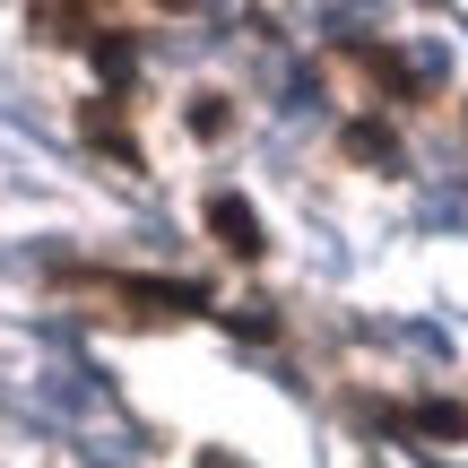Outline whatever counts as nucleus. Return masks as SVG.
Listing matches in <instances>:
<instances>
[{"label":"nucleus","instance_id":"f257e3e1","mask_svg":"<svg viewBox=\"0 0 468 468\" xmlns=\"http://www.w3.org/2000/svg\"><path fill=\"white\" fill-rule=\"evenodd\" d=\"M208 234L234 251V261H261V243H269V226H261V208L243 200V191H218L208 200Z\"/></svg>","mask_w":468,"mask_h":468},{"label":"nucleus","instance_id":"f03ea898","mask_svg":"<svg viewBox=\"0 0 468 468\" xmlns=\"http://www.w3.org/2000/svg\"><path fill=\"white\" fill-rule=\"evenodd\" d=\"M113 295L139 303V313H200L208 286H200V278H113Z\"/></svg>","mask_w":468,"mask_h":468},{"label":"nucleus","instance_id":"7ed1b4c3","mask_svg":"<svg viewBox=\"0 0 468 468\" xmlns=\"http://www.w3.org/2000/svg\"><path fill=\"white\" fill-rule=\"evenodd\" d=\"M79 131H87V148L104 156V165H139V139H131V122H122V104L113 96H96L79 113Z\"/></svg>","mask_w":468,"mask_h":468},{"label":"nucleus","instance_id":"20e7f679","mask_svg":"<svg viewBox=\"0 0 468 468\" xmlns=\"http://www.w3.org/2000/svg\"><path fill=\"white\" fill-rule=\"evenodd\" d=\"M338 156H347V165H373V174H390V165H408L399 156V131H390V122H347V131H338Z\"/></svg>","mask_w":468,"mask_h":468},{"label":"nucleus","instance_id":"39448f33","mask_svg":"<svg viewBox=\"0 0 468 468\" xmlns=\"http://www.w3.org/2000/svg\"><path fill=\"white\" fill-rule=\"evenodd\" d=\"M408 434H425V442H468V408H460V399H417V408H408Z\"/></svg>","mask_w":468,"mask_h":468},{"label":"nucleus","instance_id":"423d86ee","mask_svg":"<svg viewBox=\"0 0 468 468\" xmlns=\"http://www.w3.org/2000/svg\"><path fill=\"white\" fill-rule=\"evenodd\" d=\"M96 69H104V87H131V69H139L131 35H96Z\"/></svg>","mask_w":468,"mask_h":468},{"label":"nucleus","instance_id":"0eeeda50","mask_svg":"<svg viewBox=\"0 0 468 468\" xmlns=\"http://www.w3.org/2000/svg\"><path fill=\"white\" fill-rule=\"evenodd\" d=\"M35 35H52V44H79V35H87V9H35Z\"/></svg>","mask_w":468,"mask_h":468},{"label":"nucleus","instance_id":"6e6552de","mask_svg":"<svg viewBox=\"0 0 468 468\" xmlns=\"http://www.w3.org/2000/svg\"><path fill=\"white\" fill-rule=\"evenodd\" d=\"M183 122H191L200 139H218V131H226V96H191V113H183Z\"/></svg>","mask_w":468,"mask_h":468},{"label":"nucleus","instance_id":"1a4fd4ad","mask_svg":"<svg viewBox=\"0 0 468 468\" xmlns=\"http://www.w3.org/2000/svg\"><path fill=\"white\" fill-rule=\"evenodd\" d=\"M425 226H468V191H434L425 200Z\"/></svg>","mask_w":468,"mask_h":468},{"label":"nucleus","instance_id":"9d476101","mask_svg":"<svg viewBox=\"0 0 468 468\" xmlns=\"http://www.w3.org/2000/svg\"><path fill=\"white\" fill-rule=\"evenodd\" d=\"M234 330H261V338H269V330H278V313H269V303L251 295V303H234Z\"/></svg>","mask_w":468,"mask_h":468}]
</instances>
